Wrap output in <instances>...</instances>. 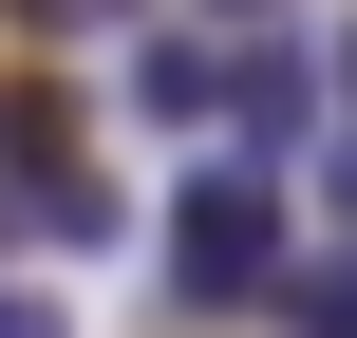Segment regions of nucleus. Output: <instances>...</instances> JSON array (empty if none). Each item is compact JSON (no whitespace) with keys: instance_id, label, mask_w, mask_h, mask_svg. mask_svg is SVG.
<instances>
[{"instance_id":"6","label":"nucleus","mask_w":357,"mask_h":338,"mask_svg":"<svg viewBox=\"0 0 357 338\" xmlns=\"http://www.w3.org/2000/svg\"><path fill=\"white\" fill-rule=\"evenodd\" d=\"M188 19H301V0H188Z\"/></svg>"},{"instance_id":"1","label":"nucleus","mask_w":357,"mask_h":338,"mask_svg":"<svg viewBox=\"0 0 357 338\" xmlns=\"http://www.w3.org/2000/svg\"><path fill=\"white\" fill-rule=\"evenodd\" d=\"M151 263H169V301L188 320H264L282 301V169L264 151H188V188H169V226H151Z\"/></svg>"},{"instance_id":"4","label":"nucleus","mask_w":357,"mask_h":338,"mask_svg":"<svg viewBox=\"0 0 357 338\" xmlns=\"http://www.w3.org/2000/svg\"><path fill=\"white\" fill-rule=\"evenodd\" d=\"M38 38H113V19H151V0H19Z\"/></svg>"},{"instance_id":"5","label":"nucleus","mask_w":357,"mask_h":338,"mask_svg":"<svg viewBox=\"0 0 357 338\" xmlns=\"http://www.w3.org/2000/svg\"><path fill=\"white\" fill-rule=\"evenodd\" d=\"M0 338H75V320H56V282H19V263H0Z\"/></svg>"},{"instance_id":"3","label":"nucleus","mask_w":357,"mask_h":338,"mask_svg":"<svg viewBox=\"0 0 357 338\" xmlns=\"http://www.w3.org/2000/svg\"><path fill=\"white\" fill-rule=\"evenodd\" d=\"M282 338H357V207H320V245L282 263V301H264Z\"/></svg>"},{"instance_id":"2","label":"nucleus","mask_w":357,"mask_h":338,"mask_svg":"<svg viewBox=\"0 0 357 338\" xmlns=\"http://www.w3.org/2000/svg\"><path fill=\"white\" fill-rule=\"evenodd\" d=\"M0 226H19V245H113V226H132L56 94H0Z\"/></svg>"},{"instance_id":"7","label":"nucleus","mask_w":357,"mask_h":338,"mask_svg":"<svg viewBox=\"0 0 357 338\" xmlns=\"http://www.w3.org/2000/svg\"><path fill=\"white\" fill-rule=\"evenodd\" d=\"M339 113H357V19H339Z\"/></svg>"}]
</instances>
